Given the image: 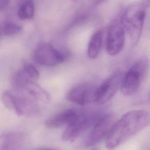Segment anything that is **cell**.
<instances>
[{
  "instance_id": "obj_3",
  "label": "cell",
  "mask_w": 150,
  "mask_h": 150,
  "mask_svg": "<svg viewBox=\"0 0 150 150\" xmlns=\"http://www.w3.org/2000/svg\"><path fill=\"white\" fill-rule=\"evenodd\" d=\"M146 8L140 2L129 5L120 18L122 25L134 45L138 42L143 30Z\"/></svg>"
},
{
  "instance_id": "obj_1",
  "label": "cell",
  "mask_w": 150,
  "mask_h": 150,
  "mask_svg": "<svg viewBox=\"0 0 150 150\" xmlns=\"http://www.w3.org/2000/svg\"><path fill=\"white\" fill-rule=\"evenodd\" d=\"M150 123V112L144 110H133L123 114L114 123L106 138L105 146L114 150Z\"/></svg>"
},
{
  "instance_id": "obj_12",
  "label": "cell",
  "mask_w": 150,
  "mask_h": 150,
  "mask_svg": "<svg viewBox=\"0 0 150 150\" xmlns=\"http://www.w3.org/2000/svg\"><path fill=\"white\" fill-rule=\"evenodd\" d=\"M79 114L74 110L67 109L60 111L46 119L44 124L48 128H57L67 126L74 121Z\"/></svg>"
},
{
  "instance_id": "obj_17",
  "label": "cell",
  "mask_w": 150,
  "mask_h": 150,
  "mask_svg": "<svg viewBox=\"0 0 150 150\" xmlns=\"http://www.w3.org/2000/svg\"><path fill=\"white\" fill-rule=\"evenodd\" d=\"M21 26L18 24L13 22H9L6 23L4 25L2 29V32L4 35L10 36L19 33L21 31Z\"/></svg>"
},
{
  "instance_id": "obj_7",
  "label": "cell",
  "mask_w": 150,
  "mask_h": 150,
  "mask_svg": "<svg viewBox=\"0 0 150 150\" xmlns=\"http://www.w3.org/2000/svg\"><path fill=\"white\" fill-rule=\"evenodd\" d=\"M33 57L36 63L47 67L56 66L66 59L64 54L46 42L40 43L36 46Z\"/></svg>"
},
{
  "instance_id": "obj_10",
  "label": "cell",
  "mask_w": 150,
  "mask_h": 150,
  "mask_svg": "<svg viewBox=\"0 0 150 150\" xmlns=\"http://www.w3.org/2000/svg\"><path fill=\"white\" fill-rule=\"evenodd\" d=\"M97 87L94 85L84 83L72 87L66 94V99L76 104L85 106L94 101Z\"/></svg>"
},
{
  "instance_id": "obj_8",
  "label": "cell",
  "mask_w": 150,
  "mask_h": 150,
  "mask_svg": "<svg viewBox=\"0 0 150 150\" xmlns=\"http://www.w3.org/2000/svg\"><path fill=\"white\" fill-rule=\"evenodd\" d=\"M125 37V30L121 19L113 21L108 27L106 39V51L110 56H116L122 51Z\"/></svg>"
},
{
  "instance_id": "obj_19",
  "label": "cell",
  "mask_w": 150,
  "mask_h": 150,
  "mask_svg": "<svg viewBox=\"0 0 150 150\" xmlns=\"http://www.w3.org/2000/svg\"><path fill=\"white\" fill-rule=\"evenodd\" d=\"M140 2L146 8H148L150 6V0H141Z\"/></svg>"
},
{
  "instance_id": "obj_18",
  "label": "cell",
  "mask_w": 150,
  "mask_h": 150,
  "mask_svg": "<svg viewBox=\"0 0 150 150\" xmlns=\"http://www.w3.org/2000/svg\"><path fill=\"white\" fill-rule=\"evenodd\" d=\"M9 0H0V11L5 9L9 4Z\"/></svg>"
},
{
  "instance_id": "obj_25",
  "label": "cell",
  "mask_w": 150,
  "mask_h": 150,
  "mask_svg": "<svg viewBox=\"0 0 150 150\" xmlns=\"http://www.w3.org/2000/svg\"><path fill=\"white\" fill-rule=\"evenodd\" d=\"M0 32H1V30H0Z\"/></svg>"
},
{
  "instance_id": "obj_4",
  "label": "cell",
  "mask_w": 150,
  "mask_h": 150,
  "mask_svg": "<svg viewBox=\"0 0 150 150\" xmlns=\"http://www.w3.org/2000/svg\"><path fill=\"white\" fill-rule=\"evenodd\" d=\"M148 67L149 63L146 59L137 60L129 67L122 78L120 90L124 96H132L138 91Z\"/></svg>"
},
{
  "instance_id": "obj_21",
  "label": "cell",
  "mask_w": 150,
  "mask_h": 150,
  "mask_svg": "<svg viewBox=\"0 0 150 150\" xmlns=\"http://www.w3.org/2000/svg\"><path fill=\"white\" fill-rule=\"evenodd\" d=\"M39 150H55V149H50V148H45V149H39Z\"/></svg>"
},
{
  "instance_id": "obj_24",
  "label": "cell",
  "mask_w": 150,
  "mask_h": 150,
  "mask_svg": "<svg viewBox=\"0 0 150 150\" xmlns=\"http://www.w3.org/2000/svg\"><path fill=\"white\" fill-rule=\"evenodd\" d=\"M91 150H100V149H97V148H93V149H91Z\"/></svg>"
},
{
  "instance_id": "obj_5",
  "label": "cell",
  "mask_w": 150,
  "mask_h": 150,
  "mask_svg": "<svg viewBox=\"0 0 150 150\" xmlns=\"http://www.w3.org/2000/svg\"><path fill=\"white\" fill-rule=\"evenodd\" d=\"M101 115L97 113L79 114L74 121L66 127L62 134L63 140L69 142L74 141L88 128L93 126Z\"/></svg>"
},
{
  "instance_id": "obj_13",
  "label": "cell",
  "mask_w": 150,
  "mask_h": 150,
  "mask_svg": "<svg viewBox=\"0 0 150 150\" xmlns=\"http://www.w3.org/2000/svg\"><path fill=\"white\" fill-rule=\"evenodd\" d=\"M13 90L26 94L42 105L47 104L50 101V96L49 93L36 84L35 81H29L21 88Z\"/></svg>"
},
{
  "instance_id": "obj_20",
  "label": "cell",
  "mask_w": 150,
  "mask_h": 150,
  "mask_svg": "<svg viewBox=\"0 0 150 150\" xmlns=\"http://www.w3.org/2000/svg\"><path fill=\"white\" fill-rule=\"evenodd\" d=\"M104 0H96V4H100L101 2H103Z\"/></svg>"
},
{
  "instance_id": "obj_22",
  "label": "cell",
  "mask_w": 150,
  "mask_h": 150,
  "mask_svg": "<svg viewBox=\"0 0 150 150\" xmlns=\"http://www.w3.org/2000/svg\"><path fill=\"white\" fill-rule=\"evenodd\" d=\"M148 101L150 102V91H149V93H148Z\"/></svg>"
},
{
  "instance_id": "obj_16",
  "label": "cell",
  "mask_w": 150,
  "mask_h": 150,
  "mask_svg": "<svg viewBox=\"0 0 150 150\" xmlns=\"http://www.w3.org/2000/svg\"><path fill=\"white\" fill-rule=\"evenodd\" d=\"M35 5L32 0H26L20 6L18 11V17L22 20L30 19L33 17Z\"/></svg>"
},
{
  "instance_id": "obj_9",
  "label": "cell",
  "mask_w": 150,
  "mask_h": 150,
  "mask_svg": "<svg viewBox=\"0 0 150 150\" xmlns=\"http://www.w3.org/2000/svg\"><path fill=\"white\" fill-rule=\"evenodd\" d=\"M122 76L120 72H116L105 80L96 88L94 102L103 104L111 100L120 90Z\"/></svg>"
},
{
  "instance_id": "obj_6",
  "label": "cell",
  "mask_w": 150,
  "mask_h": 150,
  "mask_svg": "<svg viewBox=\"0 0 150 150\" xmlns=\"http://www.w3.org/2000/svg\"><path fill=\"white\" fill-rule=\"evenodd\" d=\"M115 122V120L113 113L110 112L102 115L94 124L92 130L85 141V147L94 146L104 138H107Z\"/></svg>"
},
{
  "instance_id": "obj_15",
  "label": "cell",
  "mask_w": 150,
  "mask_h": 150,
  "mask_svg": "<svg viewBox=\"0 0 150 150\" xmlns=\"http://www.w3.org/2000/svg\"><path fill=\"white\" fill-rule=\"evenodd\" d=\"M103 30L100 29L91 36L87 48L88 57L91 59H96L100 54L103 45Z\"/></svg>"
},
{
  "instance_id": "obj_2",
  "label": "cell",
  "mask_w": 150,
  "mask_h": 150,
  "mask_svg": "<svg viewBox=\"0 0 150 150\" xmlns=\"http://www.w3.org/2000/svg\"><path fill=\"white\" fill-rule=\"evenodd\" d=\"M1 100L7 109L19 116L36 114L42 106L29 96L13 90L3 91Z\"/></svg>"
},
{
  "instance_id": "obj_11",
  "label": "cell",
  "mask_w": 150,
  "mask_h": 150,
  "mask_svg": "<svg viewBox=\"0 0 150 150\" xmlns=\"http://www.w3.org/2000/svg\"><path fill=\"white\" fill-rule=\"evenodd\" d=\"M39 76L38 70L32 64H26L22 69L13 74L11 81L13 90L19 89L29 81H36Z\"/></svg>"
},
{
  "instance_id": "obj_14",
  "label": "cell",
  "mask_w": 150,
  "mask_h": 150,
  "mask_svg": "<svg viewBox=\"0 0 150 150\" xmlns=\"http://www.w3.org/2000/svg\"><path fill=\"white\" fill-rule=\"evenodd\" d=\"M25 136L17 132H8L0 135V150H19L23 145Z\"/></svg>"
},
{
  "instance_id": "obj_23",
  "label": "cell",
  "mask_w": 150,
  "mask_h": 150,
  "mask_svg": "<svg viewBox=\"0 0 150 150\" xmlns=\"http://www.w3.org/2000/svg\"><path fill=\"white\" fill-rule=\"evenodd\" d=\"M71 1H74L75 2H79L81 1V0H71Z\"/></svg>"
}]
</instances>
